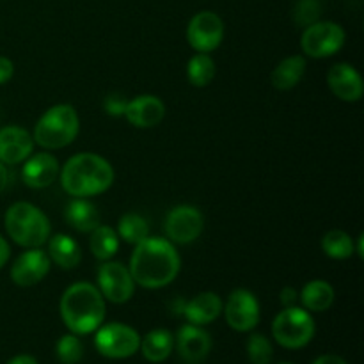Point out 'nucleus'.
<instances>
[{
  "mask_svg": "<svg viewBox=\"0 0 364 364\" xmlns=\"http://www.w3.org/2000/svg\"><path fill=\"white\" fill-rule=\"evenodd\" d=\"M95 345L103 358L127 359L139 350L141 336L134 327L112 322L96 329Z\"/></svg>",
  "mask_w": 364,
  "mask_h": 364,
  "instance_id": "0eeeda50",
  "label": "nucleus"
},
{
  "mask_svg": "<svg viewBox=\"0 0 364 364\" xmlns=\"http://www.w3.org/2000/svg\"><path fill=\"white\" fill-rule=\"evenodd\" d=\"M166 116V105L159 96L141 95L127 103L124 117L135 128H153L162 123Z\"/></svg>",
  "mask_w": 364,
  "mask_h": 364,
  "instance_id": "a211bd4d",
  "label": "nucleus"
},
{
  "mask_svg": "<svg viewBox=\"0 0 364 364\" xmlns=\"http://www.w3.org/2000/svg\"><path fill=\"white\" fill-rule=\"evenodd\" d=\"M355 252H358L359 255V258H364V235L361 233L359 235V238H358V249H355Z\"/></svg>",
  "mask_w": 364,
  "mask_h": 364,
  "instance_id": "58836bf2",
  "label": "nucleus"
},
{
  "mask_svg": "<svg viewBox=\"0 0 364 364\" xmlns=\"http://www.w3.org/2000/svg\"><path fill=\"white\" fill-rule=\"evenodd\" d=\"M224 315L226 322L231 329L238 333H247L252 331L259 322V304L255 294L244 288L233 290L228 297L224 306Z\"/></svg>",
  "mask_w": 364,
  "mask_h": 364,
  "instance_id": "f8f14e48",
  "label": "nucleus"
},
{
  "mask_svg": "<svg viewBox=\"0 0 364 364\" xmlns=\"http://www.w3.org/2000/svg\"><path fill=\"white\" fill-rule=\"evenodd\" d=\"M327 84L336 98L341 102L354 103L363 98L364 84L359 71L347 63L334 64L327 75Z\"/></svg>",
  "mask_w": 364,
  "mask_h": 364,
  "instance_id": "dca6fc26",
  "label": "nucleus"
},
{
  "mask_svg": "<svg viewBox=\"0 0 364 364\" xmlns=\"http://www.w3.org/2000/svg\"><path fill=\"white\" fill-rule=\"evenodd\" d=\"M313 364H347V363H345V359H341L340 355L327 354V355H322V358L316 359Z\"/></svg>",
  "mask_w": 364,
  "mask_h": 364,
  "instance_id": "c9c22d12",
  "label": "nucleus"
},
{
  "mask_svg": "<svg viewBox=\"0 0 364 364\" xmlns=\"http://www.w3.org/2000/svg\"><path fill=\"white\" fill-rule=\"evenodd\" d=\"M306 75V59L302 55H291L281 60L276 68H274L272 75H270V82L279 91H290L299 82L304 78Z\"/></svg>",
  "mask_w": 364,
  "mask_h": 364,
  "instance_id": "4be33fe9",
  "label": "nucleus"
},
{
  "mask_svg": "<svg viewBox=\"0 0 364 364\" xmlns=\"http://www.w3.org/2000/svg\"><path fill=\"white\" fill-rule=\"evenodd\" d=\"M142 355L148 359L149 363H162L171 355L174 348V338L169 331L166 329H155L151 333L146 334L141 340Z\"/></svg>",
  "mask_w": 364,
  "mask_h": 364,
  "instance_id": "b1692460",
  "label": "nucleus"
},
{
  "mask_svg": "<svg viewBox=\"0 0 364 364\" xmlns=\"http://www.w3.org/2000/svg\"><path fill=\"white\" fill-rule=\"evenodd\" d=\"M247 355L252 364H270L274 358V348L269 338L263 334H252L247 340Z\"/></svg>",
  "mask_w": 364,
  "mask_h": 364,
  "instance_id": "c85d7f7f",
  "label": "nucleus"
},
{
  "mask_svg": "<svg viewBox=\"0 0 364 364\" xmlns=\"http://www.w3.org/2000/svg\"><path fill=\"white\" fill-rule=\"evenodd\" d=\"M174 347L178 348V354L185 363L198 364L205 361L212 350V338L205 329H201V326L187 323L178 331Z\"/></svg>",
  "mask_w": 364,
  "mask_h": 364,
  "instance_id": "2eb2a0df",
  "label": "nucleus"
},
{
  "mask_svg": "<svg viewBox=\"0 0 364 364\" xmlns=\"http://www.w3.org/2000/svg\"><path fill=\"white\" fill-rule=\"evenodd\" d=\"M334 297H336L334 288L331 287L327 281H322V279L309 281L308 284H304L301 295H299L302 306H304L308 311H315V313L327 311V309L333 306Z\"/></svg>",
  "mask_w": 364,
  "mask_h": 364,
  "instance_id": "5701e85b",
  "label": "nucleus"
},
{
  "mask_svg": "<svg viewBox=\"0 0 364 364\" xmlns=\"http://www.w3.org/2000/svg\"><path fill=\"white\" fill-rule=\"evenodd\" d=\"M7 181H9V174H7L6 166H4V164L0 162V194H2V192L6 191Z\"/></svg>",
  "mask_w": 364,
  "mask_h": 364,
  "instance_id": "4c0bfd02",
  "label": "nucleus"
},
{
  "mask_svg": "<svg viewBox=\"0 0 364 364\" xmlns=\"http://www.w3.org/2000/svg\"><path fill=\"white\" fill-rule=\"evenodd\" d=\"M322 251L331 259H348L355 252V245L350 235L341 230H333L323 235Z\"/></svg>",
  "mask_w": 364,
  "mask_h": 364,
  "instance_id": "a878e982",
  "label": "nucleus"
},
{
  "mask_svg": "<svg viewBox=\"0 0 364 364\" xmlns=\"http://www.w3.org/2000/svg\"><path fill=\"white\" fill-rule=\"evenodd\" d=\"M80 130L77 110L68 103L53 105L39 117L32 139L45 149H60L70 146Z\"/></svg>",
  "mask_w": 364,
  "mask_h": 364,
  "instance_id": "39448f33",
  "label": "nucleus"
},
{
  "mask_svg": "<svg viewBox=\"0 0 364 364\" xmlns=\"http://www.w3.org/2000/svg\"><path fill=\"white\" fill-rule=\"evenodd\" d=\"M116 233L127 244L137 245L139 242L149 237V226L144 217H141L139 213H124L117 223Z\"/></svg>",
  "mask_w": 364,
  "mask_h": 364,
  "instance_id": "cd10ccee",
  "label": "nucleus"
},
{
  "mask_svg": "<svg viewBox=\"0 0 364 364\" xmlns=\"http://www.w3.org/2000/svg\"><path fill=\"white\" fill-rule=\"evenodd\" d=\"M89 249H91L92 256L100 262H107V259L114 258L116 252L119 251V237H117L116 230L110 226H96L91 231V240H89Z\"/></svg>",
  "mask_w": 364,
  "mask_h": 364,
  "instance_id": "393cba45",
  "label": "nucleus"
},
{
  "mask_svg": "<svg viewBox=\"0 0 364 364\" xmlns=\"http://www.w3.org/2000/svg\"><path fill=\"white\" fill-rule=\"evenodd\" d=\"M345 45V31L334 21H316L304 28L301 38L302 52L313 59H326L340 52Z\"/></svg>",
  "mask_w": 364,
  "mask_h": 364,
  "instance_id": "6e6552de",
  "label": "nucleus"
},
{
  "mask_svg": "<svg viewBox=\"0 0 364 364\" xmlns=\"http://www.w3.org/2000/svg\"><path fill=\"white\" fill-rule=\"evenodd\" d=\"M223 313V301L213 291H203L188 301L183 308V315L192 326H206L215 322Z\"/></svg>",
  "mask_w": 364,
  "mask_h": 364,
  "instance_id": "6ab92c4d",
  "label": "nucleus"
},
{
  "mask_svg": "<svg viewBox=\"0 0 364 364\" xmlns=\"http://www.w3.org/2000/svg\"><path fill=\"white\" fill-rule=\"evenodd\" d=\"M7 364H38V361H36L32 355L23 354V355H16V358H13Z\"/></svg>",
  "mask_w": 364,
  "mask_h": 364,
  "instance_id": "e433bc0d",
  "label": "nucleus"
},
{
  "mask_svg": "<svg viewBox=\"0 0 364 364\" xmlns=\"http://www.w3.org/2000/svg\"><path fill=\"white\" fill-rule=\"evenodd\" d=\"M64 219L73 230L80 233H91L96 226H100L98 208L85 198H75L73 201L68 203L64 210Z\"/></svg>",
  "mask_w": 364,
  "mask_h": 364,
  "instance_id": "412c9836",
  "label": "nucleus"
},
{
  "mask_svg": "<svg viewBox=\"0 0 364 364\" xmlns=\"http://www.w3.org/2000/svg\"><path fill=\"white\" fill-rule=\"evenodd\" d=\"M50 258L39 247L21 252L11 267V279L18 287H34L50 272Z\"/></svg>",
  "mask_w": 364,
  "mask_h": 364,
  "instance_id": "ddd939ff",
  "label": "nucleus"
},
{
  "mask_svg": "<svg viewBox=\"0 0 364 364\" xmlns=\"http://www.w3.org/2000/svg\"><path fill=\"white\" fill-rule=\"evenodd\" d=\"M279 364H291V363H279Z\"/></svg>",
  "mask_w": 364,
  "mask_h": 364,
  "instance_id": "ea45409f",
  "label": "nucleus"
},
{
  "mask_svg": "<svg viewBox=\"0 0 364 364\" xmlns=\"http://www.w3.org/2000/svg\"><path fill=\"white\" fill-rule=\"evenodd\" d=\"M215 77V63L208 53H196L187 64V78L194 87H206Z\"/></svg>",
  "mask_w": 364,
  "mask_h": 364,
  "instance_id": "bb28decb",
  "label": "nucleus"
},
{
  "mask_svg": "<svg viewBox=\"0 0 364 364\" xmlns=\"http://www.w3.org/2000/svg\"><path fill=\"white\" fill-rule=\"evenodd\" d=\"M274 340L284 348L297 350L306 347L315 336L313 316L304 308L291 306L284 308L272 322Z\"/></svg>",
  "mask_w": 364,
  "mask_h": 364,
  "instance_id": "423d86ee",
  "label": "nucleus"
},
{
  "mask_svg": "<svg viewBox=\"0 0 364 364\" xmlns=\"http://www.w3.org/2000/svg\"><path fill=\"white\" fill-rule=\"evenodd\" d=\"M34 139L20 127L0 128V162L4 166H16L25 162L34 153Z\"/></svg>",
  "mask_w": 364,
  "mask_h": 364,
  "instance_id": "4468645a",
  "label": "nucleus"
},
{
  "mask_svg": "<svg viewBox=\"0 0 364 364\" xmlns=\"http://www.w3.org/2000/svg\"><path fill=\"white\" fill-rule=\"evenodd\" d=\"M48 258L50 262L55 263L57 267L64 270H71L82 262L80 245L70 235L57 233L48 238Z\"/></svg>",
  "mask_w": 364,
  "mask_h": 364,
  "instance_id": "aec40b11",
  "label": "nucleus"
},
{
  "mask_svg": "<svg viewBox=\"0 0 364 364\" xmlns=\"http://www.w3.org/2000/svg\"><path fill=\"white\" fill-rule=\"evenodd\" d=\"M59 176L63 188L73 198L103 194L114 183L112 166L96 153H78L71 156L63 166Z\"/></svg>",
  "mask_w": 364,
  "mask_h": 364,
  "instance_id": "f03ea898",
  "label": "nucleus"
},
{
  "mask_svg": "<svg viewBox=\"0 0 364 364\" xmlns=\"http://www.w3.org/2000/svg\"><path fill=\"white\" fill-rule=\"evenodd\" d=\"M9 256H11L9 244H7L6 238L0 235V269H2V267H6V263L9 262Z\"/></svg>",
  "mask_w": 364,
  "mask_h": 364,
  "instance_id": "f704fd0d",
  "label": "nucleus"
},
{
  "mask_svg": "<svg viewBox=\"0 0 364 364\" xmlns=\"http://www.w3.org/2000/svg\"><path fill=\"white\" fill-rule=\"evenodd\" d=\"M13 73H14L13 60L7 59V57L0 55V85L7 84V82L13 78Z\"/></svg>",
  "mask_w": 364,
  "mask_h": 364,
  "instance_id": "473e14b6",
  "label": "nucleus"
},
{
  "mask_svg": "<svg viewBox=\"0 0 364 364\" xmlns=\"http://www.w3.org/2000/svg\"><path fill=\"white\" fill-rule=\"evenodd\" d=\"M4 226L14 244L27 249L41 247L50 238V220L38 206L18 201L7 208Z\"/></svg>",
  "mask_w": 364,
  "mask_h": 364,
  "instance_id": "20e7f679",
  "label": "nucleus"
},
{
  "mask_svg": "<svg viewBox=\"0 0 364 364\" xmlns=\"http://www.w3.org/2000/svg\"><path fill=\"white\" fill-rule=\"evenodd\" d=\"M166 233L169 242L180 245H187L191 242L198 240L199 235L205 228V217L196 206L180 205L174 206L166 217Z\"/></svg>",
  "mask_w": 364,
  "mask_h": 364,
  "instance_id": "9b49d317",
  "label": "nucleus"
},
{
  "mask_svg": "<svg viewBox=\"0 0 364 364\" xmlns=\"http://www.w3.org/2000/svg\"><path fill=\"white\" fill-rule=\"evenodd\" d=\"M127 100L123 95H107L103 100V109L109 116L119 117L124 116V109H127Z\"/></svg>",
  "mask_w": 364,
  "mask_h": 364,
  "instance_id": "2f4dec72",
  "label": "nucleus"
},
{
  "mask_svg": "<svg viewBox=\"0 0 364 364\" xmlns=\"http://www.w3.org/2000/svg\"><path fill=\"white\" fill-rule=\"evenodd\" d=\"M96 281H98V290L103 295V299L112 304H124L134 297L135 291V281L132 277L130 269L124 267L119 262H103L100 265L98 274H96Z\"/></svg>",
  "mask_w": 364,
  "mask_h": 364,
  "instance_id": "1a4fd4ad",
  "label": "nucleus"
},
{
  "mask_svg": "<svg viewBox=\"0 0 364 364\" xmlns=\"http://www.w3.org/2000/svg\"><path fill=\"white\" fill-rule=\"evenodd\" d=\"M224 39V21L212 11H201L187 27V41L198 53H210L220 46Z\"/></svg>",
  "mask_w": 364,
  "mask_h": 364,
  "instance_id": "9d476101",
  "label": "nucleus"
},
{
  "mask_svg": "<svg viewBox=\"0 0 364 364\" xmlns=\"http://www.w3.org/2000/svg\"><path fill=\"white\" fill-rule=\"evenodd\" d=\"M60 166L52 153H32L23 164L21 178L31 188H46L59 176Z\"/></svg>",
  "mask_w": 364,
  "mask_h": 364,
  "instance_id": "f3484780",
  "label": "nucleus"
},
{
  "mask_svg": "<svg viewBox=\"0 0 364 364\" xmlns=\"http://www.w3.org/2000/svg\"><path fill=\"white\" fill-rule=\"evenodd\" d=\"M60 318L73 334H91L105 320V299L91 283H75L60 297Z\"/></svg>",
  "mask_w": 364,
  "mask_h": 364,
  "instance_id": "7ed1b4c3",
  "label": "nucleus"
},
{
  "mask_svg": "<svg viewBox=\"0 0 364 364\" xmlns=\"http://www.w3.org/2000/svg\"><path fill=\"white\" fill-rule=\"evenodd\" d=\"M279 301L284 308H291V306L297 304L299 294L294 287H284L279 294Z\"/></svg>",
  "mask_w": 364,
  "mask_h": 364,
  "instance_id": "72a5a7b5",
  "label": "nucleus"
},
{
  "mask_svg": "<svg viewBox=\"0 0 364 364\" xmlns=\"http://www.w3.org/2000/svg\"><path fill=\"white\" fill-rule=\"evenodd\" d=\"M128 269L135 284L148 290H159L176 279L181 259L173 242L160 237H148L135 245Z\"/></svg>",
  "mask_w": 364,
  "mask_h": 364,
  "instance_id": "f257e3e1",
  "label": "nucleus"
},
{
  "mask_svg": "<svg viewBox=\"0 0 364 364\" xmlns=\"http://www.w3.org/2000/svg\"><path fill=\"white\" fill-rule=\"evenodd\" d=\"M84 355V347L77 334H66L57 341V358L63 364H77Z\"/></svg>",
  "mask_w": 364,
  "mask_h": 364,
  "instance_id": "c756f323",
  "label": "nucleus"
},
{
  "mask_svg": "<svg viewBox=\"0 0 364 364\" xmlns=\"http://www.w3.org/2000/svg\"><path fill=\"white\" fill-rule=\"evenodd\" d=\"M294 18L302 27L316 23L320 18V6L316 0H299L297 7L294 11Z\"/></svg>",
  "mask_w": 364,
  "mask_h": 364,
  "instance_id": "7c9ffc66",
  "label": "nucleus"
}]
</instances>
